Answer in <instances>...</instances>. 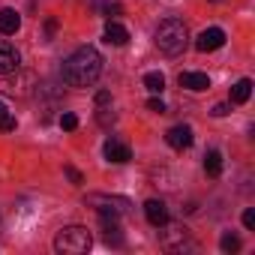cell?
<instances>
[{"instance_id": "obj_1", "label": "cell", "mask_w": 255, "mask_h": 255, "mask_svg": "<svg viewBox=\"0 0 255 255\" xmlns=\"http://www.w3.org/2000/svg\"><path fill=\"white\" fill-rule=\"evenodd\" d=\"M99 75H102V54L93 45H81L63 60V81L69 87H90L96 84Z\"/></svg>"}, {"instance_id": "obj_2", "label": "cell", "mask_w": 255, "mask_h": 255, "mask_svg": "<svg viewBox=\"0 0 255 255\" xmlns=\"http://www.w3.org/2000/svg\"><path fill=\"white\" fill-rule=\"evenodd\" d=\"M186 45H189V33H186V24H183L180 18H165V21H159V27H156V48H159L162 54L177 57V54L186 51Z\"/></svg>"}, {"instance_id": "obj_3", "label": "cell", "mask_w": 255, "mask_h": 255, "mask_svg": "<svg viewBox=\"0 0 255 255\" xmlns=\"http://www.w3.org/2000/svg\"><path fill=\"white\" fill-rule=\"evenodd\" d=\"M90 246H93V237H90V231L84 225H66L54 237V249L63 252V255H81Z\"/></svg>"}, {"instance_id": "obj_4", "label": "cell", "mask_w": 255, "mask_h": 255, "mask_svg": "<svg viewBox=\"0 0 255 255\" xmlns=\"http://www.w3.org/2000/svg\"><path fill=\"white\" fill-rule=\"evenodd\" d=\"M36 75L33 72H27V69H12V72H6V75H0V93H6V96H15V99H27V96H33V90H36Z\"/></svg>"}, {"instance_id": "obj_5", "label": "cell", "mask_w": 255, "mask_h": 255, "mask_svg": "<svg viewBox=\"0 0 255 255\" xmlns=\"http://www.w3.org/2000/svg\"><path fill=\"white\" fill-rule=\"evenodd\" d=\"M90 207H96L99 213H129V207H132V201L129 198H123V195H102V192H90L87 198H84Z\"/></svg>"}, {"instance_id": "obj_6", "label": "cell", "mask_w": 255, "mask_h": 255, "mask_svg": "<svg viewBox=\"0 0 255 255\" xmlns=\"http://www.w3.org/2000/svg\"><path fill=\"white\" fill-rule=\"evenodd\" d=\"M165 231H159V243H162V249H168V252H177V249H183V246H189V228L186 225H162Z\"/></svg>"}, {"instance_id": "obj_7", "label": "cell", "mask_w": 255, "mask_h": 255, "mask_svg": "<svg viewBox=\"0 0 255 255\" xmlns=\"http://www.w3.org/2000/svg\"><path fill=\"white\" fill-rule=\"evenodd\" d=\"M165 141H168V147H174V150H186V147H192V141H195L192 126H186V123L171 126V129L165 132Z\"/></svg>"}, {"instance_id": "obj_8", "label": "cell", "mask_w": 255, "mask_h": 255, "mask_svg": "<svg viewBox=\"0 0 255 255\" xmlns=\"http://www.w3.org/2000/svg\"><path fill=\"white\" fill-rule=\"evenodd\" d=\"M222 45H225V30H222V27H207V30H201L198 39H195V48H198V51H216V48H222Z\"/></svg>"}, {"instance_id": "obj_9", "label": "cell", "mask_w": 255, "mask_h": 255, "mask_svg": "<svg viewBox=\"0 0 255 255\" xmlns=\"http://www.w3.org/2000/svg\"><path fill=\"white\" fill-rule=\"evenodd\" d=\"M102 153H105L108 162H117V165H123V162H129V159H132L129 144H123V141H117V138H108L105 147H102Z\"/></svg>"}, {"instance_id": "obj_10", "label": "cell", "mask_w": 255, "mask_h": 255, "mask_svg": "<svg viewBox=\"0 0 255 255\" xmlns=\"http://www.w3.org/2000/svg\"><path fill=\"white\" fill-rule=\"evenodd\" d=\"M144 216H147V222H150L153 228H162V225L168 222V207H165V201H162V198L144 201Z\"/></svg>"}, {"instance_id": "obj_11", "label": "cell", "mask_w": 255, "mask_h": 255, "mask_svg": "<svg viewBox=\"0 0 255 255\" xmlns=\"http://www.w3.org/2000/svg\"><path fill=\"white\" fill-rule=\"evenodd\" d=\"M21 66V54L15 51V45H9L6 39H0V75H6L12 69Z\"/></svg>"}, {"instance_id": "obj_12", "label": "cell", "mask_w": 255, "mask_h": 255, "mask_svg": "<svg viewBox=\"0 0 255 255\" xmlns=\"http://www.w3.org/2000/svg\"><path fill=\"white\" fill-rule=\"evenodd\" d=\"M99 225L108 243H120V213H99Z\"/></svg>"}, {"instance_id": "obj_13", "label": "cell", "mask_w": 255, "mask_h": 255, "mask_svg": "<svg viewBox=\"0 0 255 255\" xmlns=\"http://www.w3.org/2000/svg\"><path fill=\"white\" fill-rule=\"evenodd\" d=\"M102 39H105L108 45H126V42H129V30H126L123 24H117V21H108Z\"/></svg>"}, {"instance_id": "obj_14", "label": "cell", "mask_w": 255, "mask_h": 255, "mask_svg": "<svg viewBox=\"0 0 255 255\" xmlns=\"http://www.w3.org/2000/svg\"><path fill=\"white\" fill-rule=\"evenodd\" d=\"M21 27V15L15 9H0V33L3 36H15Z\"/></svg>"}, {"instance_id": "obj_15", "label": "cell", "mask_w": 255, "mask_h": 255, "mask_svg": "<svg viewBox=\"0 0 255 255\" xmlns=\"http://www.w3.org/2000/svg\"><path fill=\"white\" fill-rule=\"evenodd\" d=\"M180 87L201 93V90H207V87H210V78H207L204 72H183V75H180Z\"/></svg>"}, {"instance_id": "obj_16", "label": "cell", "mask_w": 255, "mask_h": 255, "mask_svg": "<svg viewBox=\"0 0 255 255\" xmlns=\"http://www.w3.org/2000/svg\"><path fill=\"white\" fill-rule=\"evenodd\" d=\"M249 96H252V81H249V78H240V81L231 87V102H234V105H243Z\"/></svg>"}, {"instance_id": "obj_17", "label": "cell", "mask_w": 255, "mask_h": 255, "mask_svg": "<svg viewBox=\"0 0 255 255\" xmlns=\"http://www.w3.org/2000/svg\"><path fill=\"white\" fill-rule=\"evenodd\" d=\"M204 171H207L210 177H219V174H222V153H219V150H207V153H204Z\"/></svg>"}, {"instance_id": "obj_18", "label": "cell", "mask_w": 255, "mask_h": 255, "mask_svg": "<svg viewBox=\"0 0 255 255\" xmlns=\"http://www.w3.org/2000/svg\"><path fill=\"white\" fill-rule=\"evenodd\" d=\"M15 126H18V120H15V114L0 102V132H15Z\"/></svg>"}, {"instance_id": "obj_19", "label": "cell", "mask_w": 255, "mask_h": 255, "mask_svg": "<svg viewBox=\"0 0 255 255\" xmlns=\"http://www.w3.org/2000/svg\"><path fill=\"white\" fill-rule=\"evenodd\" d=\"M144 87H147L150 93H162V90H165V75H162V72H147V75H144Z\"/></svg>"}, {"instance_id": "obj_20", "label": "cell", "mask_w": 255, "mask_h": 255, "mask_svg": "<svg viewBox=\"0 0 255 255\" xmlns=\"http://www.w3.org/2000/svg\"><path fill=\"white\" fill-rule=\"evenodd\" d=\"M219 249H222V252H237V249H240V237L231 234V231H225V234L219 237Z\"/></svg>"}, {"instance_id": "obj_21", "label": "cell", "mask_w": 255, "mask_h": 255, "mask_svg": "<svg viewBox=\"0 0 255 255\" xmlns=\"http://www.w3.org/2000/svg\"><path fill=\"white\" fill-rule=\"evenodd\" d=\"M96 123H99V126H111V123H114L111 105H96Z\"/></svg>"}, {"instance_id": "obj_22", "label": "cell", "mask_w": 255, "mask_h": 255, "mask_svg": "<svg viewBox=\"0 0 255 255\" xmlns=\"http://www.w3.org/2000/svg\"><path fill=\"white\" fill-rule=\"evenodd\" d=\"M60 126H63L66 132H72V129H78V117H75L72 111H63V114H60Z\"/></svg>"}, {"instance_id": "obj_23", "label": "cell", "mask_w": 255, "mask_h": 255, "mask_svg": "<svg viewBox=\"0 0 255 255\" xmlns=\"http://www.w3.org/2000/svg\"><path fill=\"white\" fill-rule=\"evenodd\" d=\"M63 174H66V177H69V180H72L75 186H81V183H84V174H81V171H78L75 165H66V168H63Z\"/></svg>"}, {"instance_id": "obj_24", "label": "cell", "mask_w": 255, "mask_h": 255, "mask_svg": "<svg viewBox=\"0 0 255 255\" xmlns=\"http://www.w3.org/2000/svg\"><path fill=\"white\" fill-rule=\"evenodd\" d=\"M243 228H249V231L255 228V210H252V207L243 210Z\"/></svg>"}, {"instance_id": "obj_25", "label": "cell", "mask_w": 255, "mask_h": 255, "mask_svg": "<svg viewBox=\"0 0 255 255\" xmlns=\"http://www.w3.org/2000/svg\"><path fill=\"white\" fill-rule=\"evenodd\" d=\"M54 33H57V18H48V21H45V42L54 39Z\"/></svg>"}, {"instance_id": "obj_26", "label": "cell", "mask_w": 255, "mask_h": 255, "mask_svg": "<svg viewBox=\"0 0 255 255\" xmlns=\"http://www.w3.org/2000/svg\"><path fill=\"white\" fill-rule=\"evenodd\" d=\"M102 12H105L108 18H114V15H120L123 9H120V3H105V6H102Z\"/></svg>"}, {"instance_id": "obj_27", "label": "cell", "mask_w": 255, "mask_h": 255, "mask_svg": "<svg viewBox=\"0 0 255 255\" xmlns=\"http://www.w3.org/2000/svg\"><path fill=\"white\" fill-rule=\"evenodd\" d=\"M147 108H150V111H156V114H165V102H162V99H150V102H147Z\"/></svg>"}, {"instance_id": "obj_28", "label": "cell", "mask_w": 255, "mask_h": 255, "mask_svg": "<svg viewBox=\"0 0 255 255\" xmlns=\"http://www.w3.org/2000/svg\"><path fill=\"white\" fill-rule=\"evenodd\" d=\"M96 105H111V93L108 90H99L96 93Z\"/></svg>"}, {"instance_id": "obj_29", "label": "cell", "mask_w": 255, "mask_h": 255, "mask_svg": "<svg viewBox=\"0 0 255 255\" xmlns=\"http://www.w3.org/2000/svg\"><path fill=\"white\" fill-rule=\"evenodd\" d=\"M210 114H213V117H225V114H228V105H225V102H219V105H213V111H210Z\"/></svg>"}, {"instance_id": "obj_30", "label": "cell", "mask_w": 255, "mask_h": 255, "mask_svg": "<svg viewBox=\"0 0 255 255\" xmlns=\"http://www.w3.org/2000/svg\"><path fill=\"white\" fill-rule=\"evenodd\" d=\"M210 3H222V0H210Z\"/></svg>"}]
</instances>
